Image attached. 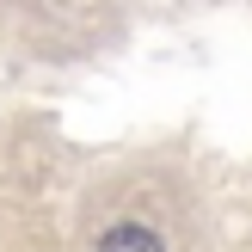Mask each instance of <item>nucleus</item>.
Returning <instances> with one entry per match:
<instances>
[{
  "mask_svg": "<svg viewBox=\"0 0 252 252\" xmlns=\"http://www.w3.org/2000/svg\"><path fill=\"white\" fill-rule=\"evenodd\" d=\"M98 252H160V240L148 228H111L105 240H98Z\"/></svg>",
  "mask_w": 252,
  "mask_h": 252,
  "instance_id": "f257e3e1",
  "label": "nucleus"
}]
</instances>
